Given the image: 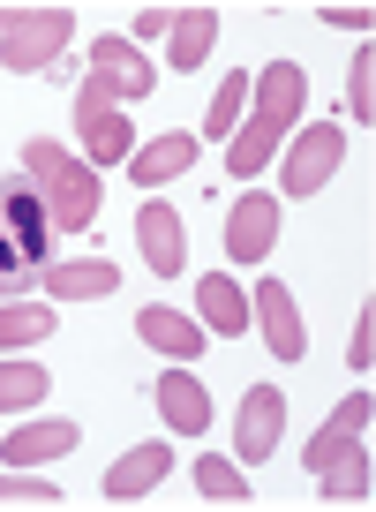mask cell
<instances>
[{
	"label": "cell",
	"mask_w": 376,
	"mask_h": 512,
	"mask_svg": "<svg viewBox=\"0 0 376 512\" xmlns=\"http://www.w3.org/2000/svg\"><path fill=\"white\" fill-rule=\"evenodd\" d=\"M53 309L38 302H0V347H31V339H53Z\"/></svg>",
	"instance_id": "603a6c76"
},
{
	"label": "cell",
	"mask_w": 376,
	"mask_h": 512,
	"mask_svg": "<svg viewBox=\"0 0 376 512\" xmlns=\"http://www.w3.org/2000/svg\"><path fill=\"white\" fill-rule=\"evenodd\" d=\"M173 31V8H143L136 16V38H166Z\"/></svg>",
	"instance_id": "f546056e"
},
{
	"label": "cell",
	"mask_w": 376,
	"mask_h": 512,
	"mask_svg": "<svg viewBox=\"0 0 376 512\" xmlns=\"http://www.w3.org/2000/svg\"><path fill=\"white\" fill-rule=\"evenodd\" d=\"M68 31H76V16L68 8H16V23H8V38H0V68L8 76H38V68L61 61Z\"/></svg>",
	"instance_id": "5b68a950"
},
{
	"label": "cell",
	"mask_w": 376,
	"mask_h": 512,
	"mask_svg": "<svg viewBox=\"0 0 376 512\" xmlns=\"http://www.w3.org/2000/svg\"><path fill=\"white\" fill-rule=\"evenodd\" d=\"M136 241H143V264H151L158 279H181V264H188V234H181V211L173 204H143L136 211Z\"/></svg>",
	"instance_id": "9c48e42d"
},
{
	"label": "cell",
	"mask_w": 376,
	"mask_h": 512,
	"mask_svg": "<svg viewBox=\"0 0 376 512\" xmlns=\"http://www.w3.org/2000/svg\"><path fill=\"white\" fill-rule=\"evenodd\" d=\"M271 241H279V196H241L234 211H226V256L234 264H264Z\"/></svg>",
	"instance_id": "ba28073f"
},
{
	"label": "cell",
	"mask_w": 376,
	"mask_h": 512,
	"mask_svg": "<svg viewBox=\"0 0 376 512\" xmlns=\"http://www.w3.org/2000/svg\"><path fill=\"white\" fill-rule=\"evenodd\" d=\"M188 482H196V497H211V505H241V497H249L241 460H219V452H204V460L188 467Z\"/></svg>",
	"instance_id": "7402d4cb"
},
{
	"label": "cell",
	"mask_w": 376,
	"mask_h": 512,
	"mask_svg": "<svg viewBox=\"0 0 376 512\" xmlns=\"http://www.w3.org/2000/svg\"><path fill=\"white\" fill-rule=\"evenodd\" d=\"M249 317L264 324V339H271V354H279V362H301V354H309V332H301V317H294V294H286L279 279H264V287H256Z\"/></svg>",
	"instance_id": "8fae6325"
},
{
	"label": "cell",
	"mask_w": 376,
	"mask_h": 512,
	"mask_svg": "<svg viewBox=\"0 0 376 512\" xmlns=\"http://www.w3.org/2000/svg\"><path fill=\"white\" fill-rule=\"evenodd\" d=\"M346 106H354L361 128H369V113H376V53H369V38H361V61L346 68Z\"/></svg>",
	"instance_id": "d4e9b609"
},
{
	"label": "cell",
	"mask_w": 376,
	"mask_h": 512,
	"mask_svg": "<svg viewBox=\"0 0 376 512\" xmlns=\"http://www.w3.org/2000/svg\"><path fill=\"white\" fill-rule=\"evenodd\" d=\"M196 317H204V332H226V339L249 332V302H241V287H234L226 272L196 279Z\"/></svg>",
	"instance_id": "ac0fdd59"
},
{
	"label": "cell",
	"mask_w": 376,
	"mask_h": 512,
	"mask_svg": "<svg viewBox=\"0 0 376 512\" xmlns=\"http://www.w3.org/2000/svg\"><path fill=\"white\" fill-rule=\"evenodd\" d=\"M46 287H53V302H98V294L121 287V264H53Z\"/></svg>",
	"instance_id": "ffe728a7"
},
{
	"label": "cell",
	"mask_w": 376,
	"mask_h": 512,
	"mask_svg": "<svg viewBox=\"0 0 376 512\" xmlns=\"http://www.w3.org/2000/svg\"><path fill=\"white\" fill-rule=\"evenodd\" d=\"M369 354H376V309H361L354 339H346V362H354V377H369Z\"/></svg>",
	"instance_id": "83f0119b"
},
{
	"label": "cell",
	"mask_w": 376,
	"mask_h": 512,
	"mask_svg": "<svg viewBox=\"0 0 376 512\" xmlns=\"http://www.w3.org/2000/svg\"><path fill=\"white\" fill-rule=\"evenodd\" d=\"M316 16L339 23V31H361V38H369V8H316Z\"/></svg>",
	"instance_id": "f1b7e54d"
},
{
	"label": "cell",
	"mask_w": 376,
	"mask_h": 512,
	"mask_svg": "<svg viewBox=\"0 0 376 512\" xmlns=\"http://www.w3.org/2000/svg\"><path fill=\"white\" fill-rule=\"evenodd\" d=\"M361 430H369V392H354V400H346V407H339V415H331V422H324V430H316V437H309V452H301V460H309V467H324V460H339V452H346V445H354V437H361Z\"/></svg>",
	"instance_id": "d6986e66"
},
{
	"label": "cell",
	"mask_w": 376,
	"mask_h": 512,
	"mask_svg": "<svg viewBox=\"0 0 376 512\" xmlns=\"http://www.w3.org/2000/svg\"><path fill=\"white\" fill-rule=\"evenodd\" d=\"M83 445V430L76 422H31V430H16V437H0V460H16V467H38V460H68V452Z\"/></svg>",
	"instance_id": "5bb4252c"
},
{
	"label": "cell",
	"mask_w": 376,
	"mask_h": 512,
	"mask_svg": "<svg viewBox=\"0 0 376 512\" xmlns=\"http://www.w3.org/2000/svg\"><path fill=\"white\" fill-rule=\"evenodd\" d=\"M46 369H38V362H0V407H38V400H46Z\"/></svg>",
	"instance_id": "cb8c5ba5"
},
{
	"label": "cell",
	"mask_w": 376,
	"mask_h": 512,
	"mask_svg": "<svg viewBox=\"0 0 376 512\" xmlns=\"http://www.w3.org/2000/svg\"><path fill=\"white\" fill-rule=\"evenodd\" d=\"M166 467H173V452H166V445H136V452H121V460H113V475H106V497H113V505H136V497H151L158 482H166Z\"/></svg>",
	"instance_id": "7c38bea8"
},
{
	"label": "cell",
	"mask_w": 376,
	"mask_h": 512,
	"mask_svg": "<svg viewBox=\"0 0 376 512\" xmlns=\"http://www.w3.org/2000/svg\"><path fill=\"white\" fill-rule=\"evenodd\" d=\"M241 98H249V76H226V83H219V98H211V121H204V136H234V121H241Z\"/></svg>",
	"instance_id": "484cf974"
},
{
	"label": "cell",
	"mask_w": 376,
	"mask_h": 512,
	"mask_svg": "<svg viewBox=\"0 0 376 512\" xmlns=\"http://www.w3.org/2000/svg\"><path fill=\"white\" fill-rule=\"evenodd\" d=\"M211 46H219V8H181V16H173V31H166V61H173V76L204 68V61H211Z\"/></svg>",
	"instance_id": "4fadbf2b"
},
{
	"label": "cell",
	"mask_w": 376,
	"mask_h": 512,
	"mask_svg": "<svg viewBox=\"0 0 376 512\" xmlns=\"http://www.w3.org/2000/svg\"><path fill=\"white\" fill-rule=\"evenodd\" d=\"M23 181L38 189V204H46V219L61 226V234H91V219H98V174L83 159H68L53 136H38V144H23Z\"/></svg>",
	"instance_id": "7a4b0ae2"
},
{
	"label": "cell",
	"mask_w": 376,
	"mask_h": 512,
	"mask_svg": "<svg viewBox=\"0 0 376 512\" xmlns=\"http://www.w3.org/2000/svg\"><path fill=\"white\" fill-rule=\"evenodd\" d=\"M188 166H196V136L173 128V136H158V144H143L136 159H128V181H136V189H158V181L188 174Z\"/></svg>",
	"instance_id": "e0dca14e"
},
{
	"label": "cell",
	"mask_w": 376,
	"mask_h": 512,
	"mask_svg": "<svg viewBox=\"0 0 376 512\" xmlns=\"http://www.w3.org/2000/svg\"><path fill=\"white\" fill-rule=\"evenodd\" d=\"M316 475H324V497H331V505H361V497H369V452H361V437L339 452V460H324Z\"/></svg>",
	"instance_id": "44dd1931"
},
{
	"label": "cell",
	"mask_w": 376,
	"mask_h": 512,
	"mask_svg": "<svg viewBox=\"0 0 376 512\" xmlns=\"http://www.w3.org/2000/svg\"><path fill=\"white\" fill-rule=\"evenodd\" d=\"M0 505H61V490H46V482H23V475H0Z\"/></svg>",
	"instance_id": "4316f807"
},
{
	"label": "cell",
	"mask_w": 376,
	"mask_h": 512,
	"mask_svg": "<svg viewBox=\"0 0 376 512\" xmlns=\"http://www.w3.org/2000/svg\"><path fill=\"white\" fill-rule=\"evenodd\" d=\"M301 98H309L301 61H271L264 76H256V113H249V128H241L234 144H226L234 181H249V174H264V166H271V151H279L286 136H294V121H301Z\"/></svg>",
	"instance_id": "6da1fadb"
},
{
	"label": "cell",
	"mask_w": 376,
	"mask_h": 512,
	"mask_svg": "<svg viewBox=\"0 0 376 512\" xmlns=\"http://www.w3.org/2000/svg\"><path fill=\"white\" fill-rule=\"evenodd\" d=\"M136 332H143V347H158V354H173V362H196L204 354V324H188L181 309H136Z\"/></svg>",
	"instance_id": "9a60e30c"
},
{
	"label": "cell",
	"mask_w": 376,
	"mask_h": 512,
	"mask_svg": "<svg viewBox=\"0 0 376 512\" xmlns=\"http://www.w3.org/2000/svg\"><path fill=\"white\" fill-rule=\"evenodd\" d=\"M279 430H286V392H279V384H249V392H241V415H234L241 467L271 460V452H279Z\"/></svg>",
	"instance_id": "52a82bcc"
},
{
	"label": "cell",
	"mask_w": 376,
	"mask_h": 512,
	"mask_svg": "<svg viewBox=\"0 0 376 512\" xmlns=\"http://www.w3.org/2000/svg\"><path fill=\"white\" fill-rule=\"evenodd\" d=\"M339 159H346V128L339 121H309L294 144H286V174H279L286 196H316L331 174H339Z\"/></svg>",
	"instance_id": "8992f818"
},
{
	"label": "cell",
	"mask_w": 376,
	"mask_h": 512,
	"mask_svg": "<svg viewBox=\"0 0 376 512\" xmlns=\"http://www.w3.org/2000/svg\"><path fill=\"white\" fill-rule=\"evenodd\" d=\"M8 23H16V8H0V38H8Z\"/></svg>",
	"instance_id": "4dcf8cb0"
},
{
	"label": "cell",
	"mask_w": 376,
	"mask_h": 512,
	"mask_svg": "<svg viewBox=\"0 0 376 512\" xmlns=\"http://www.w3.org/2000/svg\"><path fill=\"white\" fill-rule=\"evenodd\" d=\"M158 415L173 422V437H204V430H211V400H204V384L181 377V369H173V377H158Z\"/></svg>",
	"instance_id": "2e32d148"
},
{
	"label": "cell",
	"mask_w": 376,
	"mask_h": 512,
	"mask_svg": "<svg viewBox=\"0 0 376 512\" xmlns=\"http://www.w3.org/2000/svg\"><path fill=\"white\" fill-rule=\"evenodd\" d=\"M53 249V219L31 181H0V294H23L38 279V256Z\"/></svg>",
	"instance_id": "3957f363"
},
{
	"label": "cell",
	"mask_w": 376,
	"mask_h": 512,
	"mask_svg": "<svg viewBox=\"0 0 376 512\" xmlns=\"http://www.w3.org/2000/svg\"><path fill=\"white\" fill-rule=\"evenodd\" d=\"M76 136H83V151H91V166H128L136 159V128H128V113L113 106V91H106V76H91L76 91Z\"/></svg>",
	"instance_id": "277c9868"
},
{
	"label": "cell",
	"mask_w": 376,
	"mask_h": 512,
	"mask_svg": "<svg viewBox=\"0 0 376 512\" xmlns=\"http://www.w3.org/2000/svg\"><path fill=\"white\" fill-rule=\"evenodd\" d=\"M91 76H106L113 98H151L158 91V76H151V61L136 53V38H98V46H91Z\"/></svg>",
	"instance_id": "30bf717a"
}]
</instances>
